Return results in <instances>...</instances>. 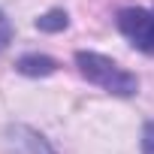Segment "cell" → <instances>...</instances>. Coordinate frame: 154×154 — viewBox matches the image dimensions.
<instances>
[{"label":"cell","mask_w":154,"mask_h":154,"mask_svg":"<svg viewBox=\"0 0 154 154\" xmlns=\"http://www.w3.org/2000/svg\"><path fill=\"white\" fill-rule=\"evenodd\" d=\"M75 69H79V75L85 82L103 88L106 94L112 97H133L139 91V79L136 72L124 69L118 60L100 54V51H75Z\"/></svg>","instance_id":"6da1fadb"},{"label":"cell","mask_w":154,"mask_h":154,"mask_svg":"<svg viewBox=\"0 0 154 154\" xmlns=\"http://www.w3.org/2000/svg\"><path fill=\"white\" fill-rule=\"evenodd\" d=\"M118 33L142 54L154 57V6H124L115 15Z\"/></svg>","instance_id":"7a4b0ae2"},{"label":"cell","mask_w":154,"mask_h":154,"mask_svg":"<svg viewBox=\"0 0 154 154\" xmlns=\"http://www.w3.org/2000/svg\"><path fill=\"white\" fill-rule=\"evenodd\" d=\"M6 142H9L12 154H57L51 148V142L27 124H12L6 130Z\"/></svg>","instance_id":"3957f363"},{"label":"cell","mask_w":154,"mask_h":154,"mask_svg":"<svg viewBox=\"0 0 154 154\" xmlns=\"http://www.w3.org/2000/svg\"><path fill=\"white\" fill-rule=\"evenodd\" d=\"M15 69L21 75H30V79H39V75H51L57 69V60L48 57V54H39V51H27L15 60Z\"/></svg>","instance_id":"277c9868"},{"label":"cell","mask_w":154,"mask_h":154,"mask_svg":"<svg viewBox=\"0 0 154 154\" xmlns=\"http://www.w3.org/2000/svg\"><path fill=\"white\" fill-rule=\"evenodd\" d=\"M66 24H69V15H66L63 9H51V12H45V15H39V18H36V27H39L42 33L66 30Z\"/></svg>","instance_id":"5b68a950"},{"label":"cell","mask_w":154,"mask_h":154,"mask_svg":"<svg viewBox=\"0 0 154 154\" xmlns=\"http://www.w3.org/2000/svg\"><path fill=\"white\" fill-rule=\"evenodd\" d=\"M12 42V21L6 18V12H0V51Z\"/></svg>","instance_id":"8992f818"},{"label":"cell","mask_w":154,"mask_h":154,"mask_svg":"<svg viewBox=\"0 0 154 154\" xmlns=\"http://www.w3.org/2000/svg\"><path fill=\"white\" fill-rule=\"evenodd\" d=\"M142 154H154V121L142 127Z\"/></svg>","instance_id":"52a82bcc"}]
</instances>
